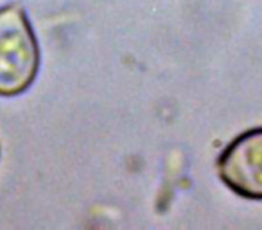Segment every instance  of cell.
<instances>
[{
    "label": "cell",
    "instance_id": "6da1fadb",
    "mask_svg": "<svg viewBox=\"0 0 262 230\" xmlns=\"http://www.w3.org/2000/svg\"><path fill=\"white\" fill-rule=\"evenodd\" d=\"M38 70L40 47L26 11L18 4L0 8V95L24 94Z\"/></svg>",
    "mask_w": 262,
    "mask_h": 230
},
{
    "label": "cell",
    "instance_id": "7a4b0ae2",
    "mask_svg": "<svg viewBox=\"0 0 262 230\" xmlns=\"http://www.w3.org/2000/svg\"><path fill=\"white\" fill-rule=\"evenodd\" d=\"M217 175L237 196L262 201V128L241 133L223 150Z\"/></svg>",
    "mask_w": 262,
    "mask_h": 230
}]
</instances>
